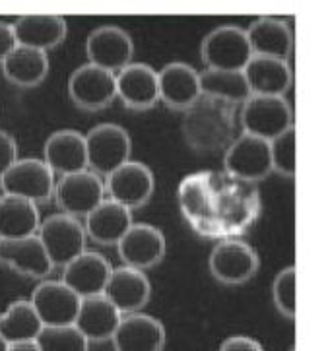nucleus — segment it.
Masks as SVG:
<instances>
[{"label":"nucleus","instance_id":"9b49d317","mask_svg":"<svg viewBox=\"0 0 328 351\" xmlns=\"http://www.w3.org/2000/svg\"><path fill=\"white\" fill-rule=\"evenodd\" d=\"M53 196L62 214L80 219L90 214L105 198V182L103 177L91 169L76 171L70 175H62L55 182Z\"/></svg>","mask_w":328,"mask_h":351},{"label":"nucleus","instance_id":"a211bd4d","mask_svg":"<svg viewBox=\"0 0 328 351\" xmlns=\"http://www.w3.org/2000/svg\"><path fill=\"white\" fill-rule=\"evenodd\" d=\"M117 97L132 111H148L159 101L158 70L146 62H130L115 74Z\"/></svg>","mask_w":328,"mask_h":351},{"label":"nucleus","instance_id":"473e14b6","mask_svg":"<svg viewBox=\"0 0 328 351\" xmlns=\"http://www.w3.org/2000/svg\"><path fill=\"white\" fill-rule=\"evenodd\" d=\"M272 173H278L285 179L295 177V126H290L282 134L272 138L270 142Z\"/></svg>","mask_w":328,"mask_h":351},{"label":"nucleus","instance_id":"9d476101","mask_svg":"<svg viewBox=\"0 0 328 351\" xmlns=\"http://www.w3.org/2000/svg\"><path fill=\"white\" fill-rule=\"evenodd\" d=\"M224 171L241 181L261 182L272 173L270 144L268 140L241 134L224 149Z\"/></svg>","mask_w":328,"mask_h":351},{"label":"nucleus","instance_id":"c756f323","mask_svg":"<svg viewBox=\"0 0 328 351\" xmlns=\"http://www.w3.org/2000/svg\"><path fill=\"white\" fill-rule=\"evenodd\" d=\"M43 324L35 313L30 299H18L8 305V308L0 315V338L8 346L35 341L41 334Z\"/></svg>","mask_w":328,"mask_h":351},{"label":"nucleus","instance_id":"2eb2a0df","mask_svg":"<svg viewBox=\"0 0 328 351\" xmlns=\"http://www.w3.org/2000/svg\"><path fill=\"white\" fill-rule=\"evenodd\" d=\"M80 301L82 299L68 285L62 282H55V280H43L35 287L30 299L43 328L74 324Z\"/></svg>","mask_w":328,"mask_h":351},{"label":"nucleus","instance_id":"bb28decb","mask_svg":"<svg viewBox=\"0 0 328 351\" xmlns=\"http://www.w3.org/2000/svg\"><path fill=\"white\" fill-rule=\"evenodd\" d=\"M245 80L249 84L250 95H278L283 97L294 82L290 62L282 58L257 57L253 55L247 66L243 69Z\"/></svg>","mask_w":328,"mask_h":351},{"label":"nucleus","instance_id":"7ed1b4c3","mask_svg":"<svg viewBox=\"0 0 328 351\" xmlns=\"http://www.w3.org/2000/svg\"><path fill=\"white\" fill-rule=\"evenodd\" d=\"M84 138H86L88 169L97 173L103 179L130 159L132 140L125 126L102 123L93 126Z\"/></svg>","mask_w":328,"mask_h":351},{"label":"nucleus","instance_id":"dca6fc26","mask_svg":"<svg viewBox=\"0 0 328 351\" xmlns=\"http://www.w3.org/2000/svg\"><path fill=\"white\" fill-rule=\"evenodd\" d=\"M0 264L10 268L12 272L35 280H45L55 268L37 235L0 239Z\"/></svg>","mask_w":328,"mask_h":351},{"label":"nucleus","instance_id":"b1692460","mask_svg":"<svg viewBox=\"0 0 328 351\" xmlns=\"http://www.w3.org/2000/svg\"><path fill=\"white\" fill-rule=\"evenodd\" d=\"M43 161L55 175H70L88 169L86 138L72 128L53 132L43 146Z\"/></svg>","mask_w":328,"mask_h":351},{"label":"nucleus","instance_id":"393cba45","mask_svg":"<svg viewBox=\"0 0 328 351\" xmlns=\"http://www.w3.org/2000/svg\"><path fill=\"white\" fill-rule=\"evenodd\" d=\"M121 318L123 315L119 313V308L105 295H93L80 301L74 326L90 343H102L113 338Z\"/></svg>","mask_w":328,"mask_h":351},{"label":"nucleus","instance_id":"2f4dec72","mask_svg":"<svg viewBox=\"0 0 328 351\" xmlns=\"http://www.w3.org/2000/svg\"><path fill=\"white\" fill-rule=\"evenodd\" d=\"M35 343L41 351H90V341L74 324L45 326Z\"/></svg>","mask_w":328,"mask_h":351},{"label":"nucleus","instance_id":"ddd939ff","mask_svg":"<svg viewBox=\"0 0 328 351\" xmlns=\"http://www.w3.org/2000/svg\"><path fill=\"white\" fill-rule=\"evenodd\" d=\"M86 57L90 64L117 74L134 57V41L119 25H102L86 39Z\"/></svg>","mask_w":328,"mask_h":351},{"label":"nucleus","instance_id":"f8f14e48","mask_svg":"<svg viewBox=\"0 0 328 351\" xmlns=\"http://www.w3.org/2000/svg\"><path fill=\"white\" fill-rule=\"evenodd\" d=\"M68 97L84 111H102L117 99L115 74L86 62L70 74Z\"/></svg>","mask_w":328,"mask_h":351},{"label":"nucleus","instance_id":"72a5a7b5","mask_svg":"<svg viewBox=\"0 0 328 351\" xmlns=\"http://www.w3.org/2000/svg\"><path fill=\"white\" fill-rule=\"evenodd\" d=\"M295 266H285L272 282V301L288 320L295 318Z\"/></svg>","mask_w":328,"mask_h":351},{"label":"nucleus","instance_id":"ea45409f","mask_svg":"<svg viewBox=\"0 0 328 351\" xmlns=\"http://www.w3.org/2000/svg\"><path fill=\"white\" fill-rule=\"evenodd\" d=\"M290 351H295V348H292V350H290Z\"/></svg>","mask_w":328,"mask_h":351},{"label":"nucleus","instance_id":"f3484780","mask_svg":"<svg viewBox=\"0 0 328 351\" xmlns=\"http://www.w3.org/2000/svg\"><path fill=\"white\" fill-rule=\"evenodd\" d=\"M167 334L158 318L142 311L123 315L115 330V351H163Z\"/></svg>","mask_w":328,"mask_h":351},{"label":"nucleus","instance_id":"e433bc0d","mask_svg":"<svg viewBox=\"0 0 328 351\" xmlns=\"http://www.w3.org/2000/svg\"><path fill=\"white\" fill-rule=\"evenodd\" d=\"M16 43V37H14V29H12L10 22H0V62L8 57Z\"/></svg>","mask_w":328,"mask_h":351},{"label":"nucleus","instance_id":"aec40b11","mask_svg":"<svg viewBox=\"0 0 328 351\" xmlns=\"http://www.w3.org/2000/svg\"><path fill=\"white\" fill-rule=\"evenodd\" d=\"M103 295L119 308L121 315H130V313L142 311L148 305L150 295H152V285L142 270L119 266L111 270Z\"/></svg>","mask_w":328,"mask_h":351},{"label":"nucleus","instance_id":"39448f33","mask_svg":"<svg viewBox=\"0 0 328 351\" xmlns=\"http://www.w3.org/2000/svg\"><path fill=\"white\" fill-rule=\"evenodd\" d=\"M37 237L43 243L55 268H62L72 258L82 254L86 250V243H88L84 223L78 217H72L62 212L45 217L39 223Z\"/></svg>","mask_w":328,"mask_h":351},{"label":"nucleus","instance_id":"c85d7f7f","mask_svg":"<svg viewBox=\"0 0 328 351\" xmlns=\"http://www.w3.org/2000/svg\"><path fill=\"white\" fill-rule=\"evenodd\" d=\"M39 223H41V215L35 202L2 193L0 196V239H22L37 235Z\"/></svg>","mask_w":328,"mask_h":351},{"label":"nucleus","instance_id":"cd10ccee","mask_svg":"<svg viewBox=\"0 0 328 351\" xmlns=\"http://www.w3.org/2000/svg\"><path fill=\"white\" fill-rule=\"evenodd\" d=\"M2 74L18 88H35L49 74V57L45 51L16 45L2 62Z\"/></svg>","mask_w":328,"mask_h":351},{"label":"nucleus","instance_id":"6e6552de","mask_svg":"<svg viewBox=\"0 0 328 351\" xmlns=\"http://www.w3.org/2000/svg\"><path fill=\"white\" fill-rule=\"evenodd\" d=\"M105 198L123 204L128 210H138L146 206L154 191H156V177L154 171L142 161L128 159L105 179Z\"/></svg>","mask_w":328,"mask_h":351},{"label":"nucleus","instance_id":"0eeeda50","mask_svg":"<svg viewBox=\"0 0 328 351\" xmlns=\"http://www.w3.org/2000/svg\"><path fill=\"white\" fill-rule=\"evenodd\" d=\"M200 58L210 70H243L253 58L247 32L239 25L215 27L202 39Z\"/></svg>","mask_w":328,"mask_h":351},{"label":"nucleus","instance_id":"a878e982","mask_svg":"<svg viewBox=\"0 0 328 351\" xmlns=\"http://www.w3.org/2000/svg\"><path fill=\"white\" fill-rule=\"evenodd\" d=\"M247 32L250 51L257 57H272L288 60L294 51V32L282 18L261 16L250 23Z\"/></svg>","mask_w":328,"mask_h":351},{"label":"nucleus","instance_id":"7c9ffc66","mask_svg":"<svg viewBox=\"0 0 328 351\" xmlns=\"http://www.w3.org/2000/svg\"><path fill=\"white\" fill-rule=\"evenodd\" d=\"M202 95L215 97L222 101L241 105L250 97V90L243 70H210L200 72Z\"/></svg>","mask_w":328,"mask_h":351},{"label":"nucleus","instance_id":"412c9836","mask_svg":"<svg viewBox=\"0 0 328 351\" xmlns=\"http://www.w3.org/2000/svg\"><path fill=\"white\" fill-rule=\"evenodd\" d=\"M159 101L171 109L185 111L193 105L200 95V72L185 62H169L158 70Z\"/></svg>","mask_w":328,"mask_h":351},{"label":"nucleus","instance_id":"4be33fe9","mask_svg":"<svg viewBox=\"0 0 328 351\" xmlns=\"http://www.w3.org/2000/svg\"><path fill=\"white\" fill-rule=\"evenodd\" d=\"M12 29L18 45L45 53L60 45L68 34L67 20L58 14H23L14 20Z\"/></svg>","mask_w":328,"mask_h":351},{"label":"nucleus","instance_id":"5701e85b","mask_svg":"<svg viewBox=\"0 0 328 351\" xmlns=\"http://www.w3.org/2000/svg\"><path fill=\"white\" fill-rule=\"evenodd\" d=\"M132 223H134L132 210H128L111 198H103L102 202L84 217V231L88 239L97 245L117 247V243L123 239Z\"/></svg>","mask_w":328,"mask_h":351},{"label":"nucleus","instance_id":"f03ea898","mask_svg":"<svg viewBox=\"0 0 328 351\" xmlns=\"http://www.w3.org/2000/svg\"><path fill=\"white\" fill-rule=\"evenodd\" d=\"M233 103L200 95L189 109H185L183 136L194 152L212 154L218 149H226L233 142Z\"/></svg>","mask_w":328,"mask_h":351},{"label":"nucleus","instance_id":"20e7f679","mask_svg":"<svg viewBox=\"0 0 328 351\" xmlns=\"http://www.w3.org/2000/svg\"><path fill=\"white\" fill-rule=\"evenodd\" d=\"M239 121L245 134L268 140L294 126V113L285 97L278 95H250L241 103Z\"/></svg>","mask_w":328,"mask_h":351},{"label":"nucleus","instance_id":"f257e3e1","mask_svg":"<svg viewBox=\"0 0 328 351\" xmlns=\"http://www.w3.org/2000/svg\"><path fill=\"white\" fill-rule=\"evenodd\" d=\"M183 217L204 239H237L249 233L262 214L255 182L241 181L227 171H196L177 189Z\"/></svg>","mask_w":328,"mask_h":351},{"label":"nucleus","instance_id":"c9c22d12","mask_svg":"<svg viewBox=\"0 0 328 351\" xmlns=\"http://www.w3.org/2000/svg\"><path fill=\"white\" fill-rule=\"evenodd\" d=\"M218 351H264L262 346L257 340L253 338H247V336H231L227 338Z\"/></svg>","mask_w":328,"mask_h":351},{"label":"nucleus","instance_id":"4468645a","mask_svg":"<svg viewBox=\"0 0 328 351\" xmlns=\"http://www.w3.org/2000/svg\"><path fill=\"white\" fill-rule=\"evenodd\" d=\"M117 250L123 266L144 272L163 261L167 243L158 227L150 223H132L117 243Z\"/></svg>","mask_w":328,"mask_h":351},{"label":"nucleus","instance_id":"f704fd0d","mask_svg":"<svg viewBox=\"0 0 328 351\" xmlns=\"http://www.w3.org/2000/svg\"><path fill=\"white\" fill-rule=\"evenodd\" d=\"M16 159H18V144H16V140L8 132L0 130V177L10 169Z\"/></svg>","mask_w":328,"mask_h":351},{"label":"nucleus","instance_id":"58836bf2","mask_svg":"<svg viewBox=\"0 0 328 351\" xmlns=\"http://www.w3.org/2000/svg\"><path fill=\"white\" fill-rule=\"evenodd\" d=\"M0 351H8V343L2 340V338H0Z\"/></svg>","mask_w":328,"mask_h":351},{"label":"nucleus","instance_id":"6ab92c4d","mask_svg":"<svg viewBox=\"0 0 328 351\" xmlns=\"http://www.w3.org/2000/svg\"><path fill=\"white\" fill-rule=\"evenodd\" d=\"M111 262L107 261L99 252L84 250L76 258L62 266V280L80 299L103 295L107 280L111 276Z\"/></svg>","mask_w":328,"mask_h":351},{"label":"nucleus","instance_id":"4c0bfd02","mask_svg":"<svg viewBox=\"0 0 328 351\" xmlns=\"http://www.w3.org/2000/svg\"><path fill=\"white\" fill-rule=\"evenodd\" d=\"M8 351H41L35 341H23V343H14L8 346Z\"/></svg>","mask_w":328,"mask_h":351},{"label":"nucleus","instance_id":"423d86ee","mask_svg":"<svg viewBox=\"0 0 328 351\" xmlns=\"http://www.w3.org/2000/svg\"><path fill=\"white\" fill-rule=\"evenodd\" d=\"M259 254L243 239H222L210 252L208 268L224 285H243L259 272Z\"/></svg>","mask_w":328,"mask_h":351},{"label":"nucleus","instance_id":"1a4fd4ad","mask_svg":"<svg viewBox=\"0 0 328 351\" xmlns=\"http://www.w3.org/2000/svg\"><path fill=\"white\" fill-rule=\"evenodd\" d=\"M55 173L43 159H16L14 165L0 177L4 194L20 196L35 204L49 202L55 193Z\"/></svg>","mask_w":328,"mask_h":351}]
</instances>
